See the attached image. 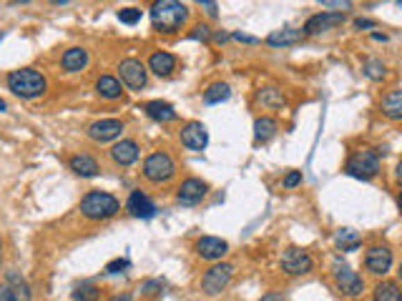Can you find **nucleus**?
<instances>
[{
  "mask_svg": "<svg viewBox=\"0 0 402 301\" xmlns=\"http://www.w3.org/2000/svg\"><path fill=\"white\" fill-rule=\"evenodd\" d=\"M189 20V8L181 0H156L151 6V26L158 33H176Z\"/></svg>",
  "mask_w": 402,
  "mask_h": 301,
  "instance_id": "nucleus-1",
  "label": "nucleus"
},
{
  "mask_svg": "<svg viewBox=\"0 0 402 301\" xmlns=\"http://www.w3.org/2000/svg\"><path fill=\"white\" fill-rule=\"evenodd\" d=\"M6 83H8V88H10V93L23 101L40 98V96L48 91L46 76L40 71H35V68H18V71H10L6 76Z\"/></svg>",
  "mask_w": 402,
  "mask_h": 301,
  "instance_id": "nucleus-2",
  "label": "nucleus"
},
{
  "mask_svg": "<svg viewBox=\"0 0 402 301\" xmlns=\"http://www.w3.org/2000/svg\"><path fill=\"white\" fill-rule=\"evenodd\" d=\"M121 211L119 198L108 194V191H88L86 196L81 198V214L88 221H106L113 218Z\"/></svg>",
  "mask_w": 402,
  "mask_h": 301,
  "instance_id": "nucleus-3",
  "label": "nucleus"
},
{
  "mask_svg": "<svg viewBox=\"0 0 402 301\" xmlns=\"http://www.w3.org/2000/svg\"><path fill=\"white\" fill-rule=\"evenodd\" d=\"M344 173L357 178V181H372L380 173V153L372 148L355 150L344 164Z\"/></svg>",
  "mask_w": 402,
  "mask_h": 301,
  "instance_id": "nucleus-4",
  "label": "nucleus"
},
{
  "mask_svg": "<svg viewBox=\"0 0 402 301\" xmlns=\"http://www.w3.org/2000/svg\"><path fill=\"white\" fill-rule=\"evenodd\" d=\"M332 282H335L337 294L344 296V299H357V296L365 294V279L347 264L337 261L332 266Z\"/></svg>",
  "mask_w": 402,
  "mask_h": 301,
  "instance_id": "nucleus-5",
  "label": "nucleus"
},
{
  "mask_svg": "<svg viewBox=\"0 0 402 301\" xmlns=\"http://www.w3.org/2000/svg\"><path fill=\"white\" fill-rule=\"evenodd\" d=\"M176 176V164L166 150H153L144 161V178L151 184H166Z\"/></svg>",
  "mask_w": 402,
  "mask_h": 301,
  "instance_id": "nucleus-6",
  "label": "nucleus"
},
{
  "mask_svg": "<svg viewBox=\"0 0 402 301\" xmlns=\"http://www.w3.org/2000/svg\"><path fill=\"white\" fill-rule=\"evenodd\" d=\"M231 279H234V266L229 261H214L201 276V291L206 296H219L229 289Z\"/></svg>",
  "mask_w": 402,
  "mask_h": 301,
  "instance_id": "nucleus-7",
  "label": "nucleus"
},
{
  "mask_svg": "<svg viewBox=\"0 0 402 301\" xmlns=\"http://www.w3.org/2000/svg\"><path fill=\"white\" fill-rule=\"evenodd\" d=\"M279 268H282L287 276H307L312 268H315V259H312L310 251L299 249V246H290V249L282 251Z\"/></svg>",
  "mask_w": 402,
  "mask_h": 301,
  "instance_id": "nucleus-8",
  "label": "nucleus"
},
{
  "mask_svg": "<svg viewBox=\"0 0 402 301\" xmlns=\"http://www.w3.org/2000/svg\"><path fill=\"white\" fill-rule=\"evenodd\" d=\"M119 76H121V83H124L126 88H131V91H141V88H146V80H149V71H146V66L139 58L121 60Z\"/></svg>",
  "mask_w": 402,
  "mask_h": 301,
  "instance_id": "nucleus-9",
  "label": "nucleus"
},
{
  "mask_svg": "<svg viewBox=\"0 0 402 301\" xmlns=\"http://www.w3.org/2000/svg\"><path fill=\"white\" fill-rule=\"evenodd\" d=\"M365 268L367 274L372 276H385L392 268V251L390 246H383V243H375L365 251Z\"/></svg>",
  "mask_w": 402,
  "mask_h": 301,
  "instance_id": "nucleus-10",
  "label": "nucleus"
},
{
  "mask_svg": "<svg viewBox=\"0 0 402 301\" xmlns=\"http://www.w3.org/2000/svg\"><path fill=\"white\" fill-rule=\"evenodd\" d=\"M344 20H347V13L342 10H324V13H317L312 15L307 23H304V35H319V33H327L332 28L342 26Z\"/></svg>",
  "mask_w": 402,
  "mask_h": 301,
  "instance_id": "nucleus-11",
  "label": "nucleus"
},
{
  "mask_svg": "<svg viewBox=\"0 0 402 301\" xmlns=\"http://www.w3.org/2000/svg\"><path fill=\"white\" fill-rule=\"evenodd\" d=\"M206 194H209V184L206 181H201V178H186V181H181V186L176 189V201L181 203V206H196V203H201L206 198Z\"/></svg>",
  "mask_w": 402,
  "mask_h": 301,
  "instance_id": "nucleus-12",
  "label": "nucleus"
},
{
  "mask_svg": "<svg viewBox=\"0 0 402 301\" xmlns=\"http://www.w3.org/2000/svg\"><path fill=\"white\" fill-rule=\"evenodd\" d=\"M121 133H124V121H119V118H101V121L88 126V138L96 144L116 141Z\"/></svg>",
  "mask_w": 402,
  "mask_h": 301,
  "instance_id": "nucleus-13",
  "label": "nucleus"
},
{
  "mask_svg": "<svg viewBox=\"0 0 402 301\" xmlns=\"http://www.w3.org/2000/svg\"><path fill=\"white\" fill-rule=\"evenodd\" d=\"M178 136H181V146L189 150H204L209 146V131L201 121H189Z\"/></svg>",
  "mask_w": 402,
  "mask_h": 301,
  "instance_id": "nucleus-14",
  "label": "nucleus"
},
{
  "mask_svg": "<svg viewBox=\"0 0 402 301\" xmlns=\"http://www.w3.org/2000/svg\"><path fill=\"white\" fill-rule=\"evenodd\" d=\"M194 249L204 261H221L229 254V243L224 239H219V236H201Z\"/></svg>",
  "mask_w": 402,
  "mask_h": 301,
  "instance_id": "nucleus-15",
  "label": "nucleus"
},
{
  "mask_svg": "<svg viewBox=\"0 0 402 301\" xmlns=\"http://www.w3.org/2000/svg\"><path fill=\"white\" fill-rule=\"evenodd\" d=\"M126 211H128L133 218H153L156 216V203L146 196L144 191H131V194H128V201H126Z\"/></svg>",
  "mask_w": 402,
  "mask_h": 301,
  "instance_id": "nucleus-16",
  "label": "nucleus"
},
{
  "mask_svg": "<svg viewBox=\"0 0 402 301\" xmlns=\"http://www.w3.org/2000/svg\"><path fill=\"white\" fill-rule=\"evenodd\" d=\"M141 156V148L136 141H131V138H124V141H119V144L111 148V158L116 166H124V169H128V166H133L136 161H139Z\"/></svg>",
  "mask_w": 402,
  "mask_h": 301,
  "instance_id": "nucleus-17",
  "label": "nucleus"
},
{
  "mask_svg": "<svg viewBox=\"0 0 402 301\" xmlns=\"http://www.w3.org/2000/svg\"><path fill=\"white\" fill-rule=\"evenodd\" d=\"M254 98L267 111H282L284 105H287V98H284V93L279 91L277 85H262Z\"/></svg>",
  "mask_w": 402,
  "mask_h": 301,
  "instance_id": "nucleus-18",
  "label": "nucleus"
},
{
  "mask_svg": "<svg viewBox=\"0 0 402 301\" xmlns=\"http://www.w3.org/2000/svg\"><path fill=\"white\" fill-rule=\"evenodd\" d=\"M302 38H304L302 28H279V31H271V33L267 35V46H271V48L297 46Z\"/></svg>",
  "mask_w": 402,
  "mask_h": 301,
  "instance_id": "nucleus-19",
  "label": "nucleus"
},
{
  "mask_svg": "<svg viewBox=\"0 0 402 301\" xmlns=\"http://www.w3.org/2000/svg\"><path fill=\"white\" fill-rule=\"evenodd\" d=\"M149 71L156 73L158 78H169L174 71H176V55L166 51H156L151 53V58H149Z\"/></svg>",
  "mask_w": 402,
  "mask_h": 301,
  "instance_id": "nucleus-20",
  "label": "nucleus"
},
{
  "mask_svg": "<svg viewBox=\"0 0 402 301\" xmlns=\"http://www.w3.org/2000/svg\"><path fill=\"white\" fill-rule=\"evenodd\" d=\"M68 166H71V171L76 173V176L81 178H93L99 176V161L93 156H88V153H76V156H71V161H68Z\"/></svg>",
  "mask_w": 402,
  "mask_h": 301,
  "instance_id": "nucleus-21",
  "label": "nucleus"
},
{
  "mask_svg": "<svg viewBox=\"0 0 402 301\" xmlns=\"http://www.w3.org/2000/svg\"><path fill=\"white\" fill-rule=\"evenodd\" d=\"M146 116L151 118V121H156V123H171V121H176L178 113L176 108H174L171 103H166V101H149V103L144 105Z\"/></svg>",
  "mask_w": 402,
  "mask_h": 301,
  "instance_id": "nucleus-22",
  "label": "nucleus"
},
{
  "mask_svg": "<svg viewBox=\"0 0 402 301\" xmlns=\"http://www.w3.org/2000/svg\"><path fill=\"white\" fill-rule=\"evenodd\" d=\"M60 66L68 73H81L88 66V51L86 48H68L60 58Z\"/></svg>",
  "mask_w": 402,
  "mask_h": 301,
  "instance_id": "nucleus-23",
  "label": "nucleus"
},
{
  "mask_svg": "<svg viewBox=\"0 0 402 301\" xmlns=\"http://www.w3.org/2000/svg\"><path fill=\"white\" fill-rule=\"evenodd\" d=\"M277 131H279L277 118L259 116L257 121H254V141H257V144H267V141H271V138L277 136Z\"/></svg>",
  "mask_w": 402,
  "mask_h": 301,
  "instance_id": "nucleus-24",
  "label": "nucleus"
},
{
  "mask_svg": "<svg viewBox=\"0 0 402 301\" xmlns=\"http://www.w3.org/2000/svg\"><path fill=\"white\" fill-rule=\"evenodd\" d=\"M372 299L375 301H402L400 282H390V279L377 282L375 289H372Z\"/></svg>",
  "mask_w": 402,
  "mask_h": 301,
  "instance_id": "nucleus-25",
  "label": "nucleus"
},
{
  "mask_svg": "<svg viewBox=\"0 0 402 301\" xmlns=\"http://www.w3.org/2000/svg\"><path fill=\"white\" fill-rule=\"evenodd\" d=\"M96 93L106 101H116L124 96V85H121L119 78H113V76H101V78L96 80Z\"/></svg>",
  "mask_w": 402,
  "mask_h": 301,
  "instance_id": "nucleus-26",
  "label": "nucleus"
},
{
  "mask_svg": "<svg viewBox=\"0 0 402 301\" xmlns=\"http://www.w3.org/2000/svg\"><path fill=\"white\" fill-rule=\"evenodd\" d=\"M380 111L390 121H402V88L400 91H390L380 103Z\"/></svg>",
  "mask_w": 402,
  "mask_h": 301,
  "instance_id": "nucleus-27",
  "label": "nucleus"
},
{
  "mask_svg": "<svg viewBox=\"0 0 402 301\" xmlns=\"http://www.w3.org/2000/svg\"><path fill=\"white\" fill-rule=\"evenodd\" d=\"M229 96H231L229 83L217 80V83H211L204 91V103L206 105H219V103H224V101H229Z\"/></svg>",
  "mask_w": 402,
  "mask_h": 301,
  "instance_id": "nucleus-28",
  "label": "nucleus"
},
{
  "mask_svg": "<svg viewBox=\"0 0 402 301\" xmlns=\"http://www.w3.org/2000/svg\"><path fill=\"white\" fill-rule=\"evenodd\" d=\"M335 241L340 246V251H357L362 246V236L357 234L355 229H340L335 234Z\"/></svg>",
  "mask_w": 402,
  "mask_h": 301,
  "instance_id": "nucleus-29",
  "label": "nucleus"
},
{
  "mask_svg": "<svg viewBox=\"0 0 402 301\" xmlns=\"http://www.w3.org/2000/svg\"><path fill=\"white\" fill-rule=\"evenodd\" d=\"M6 282L10 284V289L15 291V296H18V301H31V286H28V282L23 279V276L18 274V271H8Z\"/></svg>",
  "mask_w": 402,
  "mask_h": 301,
  "instance_id": "nucleus-30",
  "label": "nucleus"
},
{
  "mask_svg": "<svg viewBox=\"0 0 402 301\" xmlns=\"http://www.w3.org/2000/svg\"><path fill=\"white\" fill-rule=\"evenodd\" d=\"M101 299V289L91 282H83L73 289V301H99Z\"/></svg>",
  "mask_w": 402,
  "mask_h": 301,
  "instance_id": "nucleus-31",
  "label": "nucleus"
},
{
  "mask_svg": "<svg viewBox=\"0 0 402 301\" xmlns=\"http://www.w3.org/2000/svg\"><path fill=\"white\" fill-rule=\"evenodd\" d=\"M362 71H365V76H367L369 80H383V78H385V73H387V68H385L383 60L369 58V60H365Z\"/></svg>",
  "mask_w": 402,
  "mask_h": 301,
  "instance_id": "nucleus-32",
  "label": "nucleus"
},
{
  "mask_svg": "<svg viewBox=\"0 0 402 301\" xmlns=\"http://www.w3.org/2000/svg\"><path fill=\"white\" fill-rule=\"evenodd\" d=\"M119 20L126 26H136L141 20V10L139 8H124V10H119Z\"/></svg>",
  "mask_w": 402,
  "mask_h": 301,
  "instance_id": "nucleus-33",
  "label": "nucleus"
},
{
  "mask_svg": "<svg viewBox=\"0 0 402 301\" xmlns=\"http://www.w3.org/2000/svg\"><path fill=\"white\" fill-rule=\"evenodd\" d=\"M211 35H214V31H211L209 26H204V23H199L192 33H189V38H192V40H201V43H209Z\"/></svg>",
  "mask_w": 402,
  "mask_h": 301,
  "instance_id": "nucleus-34",
  "label": "nucleus"
},
{
  "mask_svg": "<svg viewBox=\"0 0 402 301\" xmlns=\"http://www.w3.org/2000/svg\"><path fill=\"white\" fill-rule=\"evenodd\" d=\"M128 266H131L128 259H113V261L106 264V274H121V271H126Z\"/></svg>",
  "mask_w": 402,
  "mask_h": 301,
  "instance_id": "nucleus-35",
  "label": "nucleus"
},
{
  "mask_svg": "<svg viewBox=\"0 0 402 301\" xmlns=\"http://www.w3.org/2000/svg\"><path fill=\"white\" fill-rule=\"evenodd\" d=\"M317 3H322L324 8H332V10H352V0H317Z\"/></svg>",
  "mask_w": 402,
  "mask_h": 301,
  "instance_id": "nucleus-36",
  "label": "nucleus"
},
{
  "mask_svg": "<svg viewBox=\"0 0 402 301\" xmlns=\"http://www.w3.org/2000/svg\"><path fill=\"white\" fill-rule=\"evenodd\" d=\"M299 184H302V171H290V173L284 176V181H282L284 189H297Z\"/></svg>",
  "mask_w": 402,
  "mask_h": 301,
  "instance_id": "nucleus-37",
  "label": "nucleus"
},
{
  "mask_svg": "<svg viewBox=\"0 0 402 301\" xmlns=\"http://www.w3.org/2000/svg\"><path fill=\"white\" fill-rule=\"evenodd\" d=\"M0 301H18V296H15V291L8 282H0Z\"/></svg>",
  "mask_w": 402,
  "mask_h": 301,
  "instance_id": "nucleus-38",
  "label": "nucleus"
},
{
  "mask_svg": "<svg viewBox=\"0 0 402 301\" xmlns=\"http://www.w3.org/2000/svg\"><path fill=\"white\" fill-rule=\"evenodd\" d=\"M199 8H204V13L209 15V18H217V3L214 0H196Z\"/></svg>",
  "mask_w": 402,
  "mask_h": 301,
  "instance_id": "nucleus-39",
  "label": "nucleus"
},
{
  "mask_svg": "<svg viewBox=\"0 0 402 301\" xmlns=\"http://www.w3.org/2000/svg\"><path fill=\"white\" fill-rule=\"evenodd\" d=\"M153 289H164V284L161 282H144L141 284V291H144V294H156Z\"/></svg>",
  "mask_w": 402,
  "mask_h": 301,
  "instance_id": "nucleus-40",
  "label": "nucleus"
},
{
  "mask_svg": "<svg viewBox=\"0 0 402 301\" xmlns=\"http://www.w3.org/2000/svg\"><path fill=\"white\" fill-rule=\"evenodd\" d=\"M375 26H377V23H375V20H369V18H357L355 20L357 31H362V28H375Z\"/></svg>",
  "mask_w": 402,
  "mask_h": 301,
  "instance_id": "nucleus-41",
  "label": "nucleus"
},
{
  "mask_svg": "<svg viewBox=\"0 0 402 301\" xmlns=\"http://www.w3.org/2000/svg\"><path fill=\"white\" fill-rule=\"evenodd\" d=\"M231 38L239 40V43H259V38H254V35H246V33H234Z\"/></svg>",
  "mask_w": 402,
  "mask_h": 301,
  "instance_id": "nucleus-42",
  "label": "nucleus"
},
{
  "mask_svg": "<svg viewBox=\"0 0 402 301\" xmlns=\"http://www.w3.org/2000/svg\"><path fill=\"white\" fill-rule=\"evenodd\" d=\"M259 301H284V296L277 294V291H269V294H264Z\"/></svg>",
  "mask_w": 402,
  "mask_h": 301,
  "instance_id": "nucleus-43",
  "label": "nucleus"
},
{
  "mask_svg": "<svg viewBox=\"0 0 402 301\" xmlns=\"http://www.w3.org/2000/svg\"><path fill=\"white\" fill-rule=\"evenodd\" d=\"M229 38H231L229 33H214V35H211V40H217V43H226Z\"/></svg>",
  "mask_w": 402,
  "mask_h": 301,
  "instance_id": "nucleus-44",
  "label": "nucleus"
},
{
  "mask_svg": "<svg viewBox=\"0 0 402 301\" xmlns=\"http://www.w3.org/2000/svg\"><path fill=\"white\" fill-rule=\"evenodd\" d=\"M108 301H133V299H131V294H116V296H111Z\"/></svg>",
  "mask_w": 402,
  "mask_h": 301,
  "instance_id": "nucleus-45",
  "label": "nucleus"
},
{
  "mask_svg": "<svg viewBox=\"0 0 402 301\" xmlns=\"http://www.w3.org/2000/svg\"><path fill=\"white\" fill-rule=\"evenodd\" d=\"M395 178H397V184L402 186V161L397 164V169H395Z\"/></svg>",
  "mask_w": 402,
  "mask_h": 301,
  "instance_id": "nucleus-46",
  "label": "nucleus"
},
{
  "mask_svg": "<svg viewBox=\"0 0 402 301\" xmlns=\"http://www.w3.org/2000/svg\"><path fill=\"white\" fill-rule=\"evenodd\" d=\"M372 40H383V43H385V40H387V35H385V33H372Z\"/></svg>",
  "mask_w": 402,
  "mask_h": 301,
  "instance_id": "nucleus-47",
  "label": "nucleus"
},
{
  "mask_svg": "<svg viewBox=\"0 0 402 301\" xmlns=\"http://www.w3.org/2000/svg\"><path fill=\"white\" fill-rule=\"evenodd\" d=\"M397 209H400L402 214V186H400V194H397Z\"/></svg>",
  "mask_w": 402,
  "mask_h": 301,
  "instance_id": "nucleus-48",
  "label": "nucleus"
},
{
  "mask_svg": "<svg viewBox=\"0 0 402 301\" xmlns=\"http://www.w3.org/2000/svg\"><path fill=\"white\" fill-rule=\"evenodd\" d=\"M53 6H66V3H71V0H51Z\"/></svg>",
  "mask_w": 402,
  "mask_h": 301,
  "instance_id": "nucleus-49",
  "label": "nucleus"
},
{
  "mask_svg": "<svg viewBox=\"0 0 402 301\" xmlns=\"http://www.w3.org/2000/svg\"><path fill=\"white\" fill-rule=\"evenodd\" d=\"M397 282L402 284V261H400V266H397Z\"/></svg>",
  "mask_w": 402,
  "mask_h": 301,
  "instance_id": "nucleus-50",
  "label": "nucleus"
},
{
  "mask_svg": "<svg viewBox=\"0 0 402 301\" xmlns=\"http://www.w3.org/2000/svg\"><path fill=\"white\" fill-rule=\"evenodd\" d=\"M3 111H6V101L0 98V113H3Z\"/></svg>",
  "mask_w": 402,
  "mask_h": 301,
  "instance_id": "nucleus-51",
  "label": "nucleus"
},
{
  "mask_svg": "<svg viewBox=\"0 0 402 301\" xmlns=\"http://www.w3.org/2000/svg\"><path fill=\"white\" fill-rule=\"evenodd\" d=\"M10 3H13V6H18V3H28V0H10Z\"/></svg>",
  "mask_w": 402,
  "mask_h": 301,
  "instance_id": "nucleus-52",
  "label": "nucleus"
},
{
  "mask_svg": "<svg viewBox=\"0 0 402 301\" xmlns=\"http://www.w3.org/2000/svg\"><path fill=\"white\" fill-rule=\"evenodd\" d=\"M0 259H3V241H0Z\"/></svg>",
  "mask_w": 402,
  "mask_h": 301,
  "instance_id": "nucleus-53",
  "label": "nucleus"
},
{
  "mask_svg": "<svg viewBox=\"0 0 402 301\" xmlns=\"http://www.w3.org/2000/svg\"><path fill=\"white\" fill-rule=\"evenodd\" d=\"M395 3H397V6H402V0H395Z\"/></svg>",
  "mask_w": 402,
  "mask_h": 301,
  "instance_id": "nucleus-54",
  "label": "nucleus"
},
{
  "mask_svg": "<svg viewBox=\"0 0 402 301\" xmlns=\"http://www.w3.org/2000/svg\"><path fill=\"white\" fill-rule=\"evenodd\" d=\"M0 40H3V35H0Z\"/></svg>",
  "mask_w": 402,
  "mask_h": 301,
  "instance_id": "nucleus-55",
  "label": "nucleus"
}]
</instances>
